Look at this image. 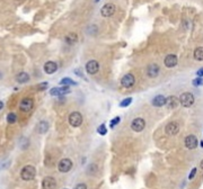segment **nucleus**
<instances>
[{"instance_id": "nucleus-14", "label": "nucleus", "mask_w": 203, "mask_h": 189, "mask_svg": "<svg viewBox=\"0 0 203 189\" xmlns=\"http://www.w3.org/2000/svg\"><path fill=\"white\" fill-rule=\"evenodd\" d=\"M177 62H178V59H177V56L175 54H168L165 58V60H164V64L167 68H174V67H176Z\"/></svg>"}, {"instance_id": "nucleus-5", "label": "nucleus", "mask_w": 203, "mask_h": 189, "mask_svg": "<svg viewBox=\"0 0 203 189\" xmlns=\"http://www.w3.org/2000/svg\"><path fill=\"white\" fill-rule=\"evenodd\" d=\"M115 10L116 8H115L114 3H105L100 9V14L103 17H111L115 14Z\"/></svg>"}, {"instance_id": "nucleus-11", "label": "nucleus", "mask_w": 203, "mask_h": 189, "mask_svg": "<svg viewBox=\"0 0 203 189\" xmlns=\"http://www.w3.org/2000/svg\"><path fill=\"white\" fill-rule=\"evenodd\" d=\"M165 131L168 135H171V136L176 135V134L178 133V131H180V125H178V123H176V122H171V123H168V124L166 125Z\"/></svg>"}, {"instance_id": "nucleus-29", "label": "nucleus", "mask_w": 203, "mask_h": 189, "mask_svg": "<svg viewBox=\"0 0 203 189\" xmlns=\"http://www.w3.org/2000/svg\"><path fill=\"white\" fill-rule=\"evenodd\" d=\"M47 86H49V82H42L40 86L37 87L38 90H45V89L47 88Z\"/></svg>"}, {"instance_id": "nucleus-24", "label": "nucleus", "mask_w": 203, "mask_h": 189, "mask_svg": "<svg viewBox=\"0 0 203 189\" xmlns=\"http://www.w3.org/2000/svg\"><path fill=\"white\" fill-rule=\"evenodd\" d=\"M16 121H17V115L15 113H9L7 115V122L9 124H14V123H16Z\"/></svg>"}, {"instance_id": "nucleus-7", "label": "nucleus", "mask_w": 203, "mask_h": 189, "mask_svg": "<svg viewBox=\"0 0 203 189\" xmlns=\"http://www.w3.org/2000/svg\"><path fill=\"white\" fill-rule=\"evenodd\" d=\"M71 168H72V161H71L70 159H67V158L60 160V162L58 163V169H59V171L63 172V173L69 172Z\"/></svg>"}, {"instance_id": "nucleus-22", "label": "nucleus", "mask_w": 203, "mask_h": 189, "mask_svg": "<svg viewBox=\"0 0 203 189\" xmlns=\"http://www.w3.org/2000/svg\"><path fill=\"white\" fill-rule=\"evenodd\" d=\"M194 59L196 61H203V46L196 47L194 51Z\"/></svg>"}, {"instance_id": "nucleus-21", "label": "nucleus", "mask_w": 203, "mask_h": 189, "mask_svg": "<svg viewBox=\"0 0 203 189\" xmlns=\"http://www.w3.org/2000/svg\"><path fill=\"white\" fill-rule=\"evenodd\" d=\"M65 42H67L68 44H75V43H77V41H78V36H77V34H75V33H69L67 36H65Z\"/></svg>"}, {"instance_id": "nucleus-6", "label": "nucleus", "mask_w": 203, "mask_h": 189, "mask_svg": "<svg viewBox=\"0 0 203 189\" xmlns=\"http://www.w3.org/2000/svg\"><path fill=\"white\" fill-rule=\"evenodd\" d=\"M134 83H135V78L133 77V74H131V73L125 74V76L121 79V85H122L123 88H127V89L132 88V87L134 86Z\"/></svg>"}, {"instance_id": "nucleus-2", "label": "nucleus", "mask_w": 203, "mask_h": 189, "mask_svg": "<svg viewBox=\"0 0 203 189\" xmlns=\"http://www.w3.org/2000/svg\"><path fill=\"white\" fill-rule=\"evenodd\" d=\"M68 121H69V124L72 127H79L83 124V115L79 112H74L69 115Z\"/></svg>"}, {"instance_id": "nucleus-26", "label": "nucleus", "mask_w": 203, "mask_h": 189, "mask_svg": "<svg viewBox=\"0 0 203 189\" xmlns=\"http://www.w3.org/2000/svg\"><path fill=\"white\" fill-rule=\"evenodd\" d=\"M97 132L98 134H100V135H106V133H107V130H106V126L104 124L99 125L97 128Z\"/></svg>"}, {"instance_id": "nucleus-3", "label": "nucleus", "mask_w": 203, "mask_h": 189, "mask_svg": "<svg viewBox=\"0 0 203 189\" xmlns=\"http://www.w3.org/2000/svg\"><path fill=\"white\" fill-rule=\"evenodd\" d=\"M183 107H191L194 104V96L191 92H183L178 98Z\"/></svg>"}, {"instance_id": "nucleus-10", "label": "nucleus", "mask_w": 203, "mask_h": 189, "mask_svg": "<svg viewBox=\"0 0 203 189\" xmlns=\"http://www.w3.org/2000/svg\"><path fill=\"white\" fill-rule=\"evenodd\" d=\"M98 70H99V64L96 60H90L88 62L86 63V71L88 74H95L97 73Z\"/></svg>"}, {"instance_id": "nucleus-34", "label": "nucleus", "mask_w": 203, "mask_h": 189, "mask_svg": "<svg viewBox=\"0 0 203 189\" xmlns=\"http://www.w3.org/2000/svg\"><path fill=\"white\" fill-rule=\"evenodd\" d=\"M3 107V103L2 101H0V110H1V108Z\"/></svg>"}, {"instance_id": "nucleus-19", "label": "nucleus", "mask_w": 203, "mask_h": 189, "mask_svg": "<svg viewBox=\"0 0 203 189\" xmlns=\"http://www.w3.org/2000/svg\"><path fill=\"white\" fill-rule=\"evenodd\" d=\"M16 81L18 83H26L30 81V74L26 73V72H19V73L16 76Z\"/></svg>"}, {"instance_id": "nucleus-8", "label": "nucleus", "mask_w": 203, "mask_h": 189, "mask_svg": "<svg viewBox=\"0 0 203 189\" xmlns=\"http://www.w3.org/2000/svg\"><path fill=\"white\" fill-rule=\"evenodd\" d=\"M144 127H146V122L141 117L134 118L132 121V123H131V128L134 132H141V131L144 130Z\"/></svg>"}, {"instance_id": "nucleus-16", "label": "nucleus", "mask_w": 203, "mask_h": 189, "mask_svg": "<svg viewBox=\"0 0 203 189\" xmlns=\"http://www.w3.org/2000/svg\"><path fill=\"white\" fill-rule=\"evenodd\" d=\"M178 103H180L178 98L175 97V96H169V97L166 98L165 105L167 106V108H169V109H174V108H176L177 107Z\"/></svg>"}, {"instance_id": "nucleus-23", "label": "nucleus", "mask_w": 203, "mask_h": 189, "mask_svg": "<svg viewBox=\"0 0 203 189\" xmlns=\"http://www.w3.org/2000/svg\"><path fill=\"white\" fill-rule=\"evenodd\" d=\"M60 85H61V86H76L77 82L74 81L72 79H70V78H63V79H61V81H60Z\"/></svg>"}, {"instance_id": "nucleus-35", "label": "nucleus", "mask_w": 203, "mask_h": 189, "mask_svg": "<svg viewBox=\"0 0 203 189\" xmlns=\"http://www.w3.org/2000/svg\"><path fill=\"white\" fill-rule=\"evenodd\" d=\"M65 189H68V188H65Z\"/></svg>"}, {"instance_id": "nucleus-17", "label": "nucleus", "mask_w": 203, "mask_h": 189, "mask_svg": "<svg viewBox=\"0 0 203 189\" xmlns=\"http://www.w3.org/2000/svg\"><path fill=\"white\" fill-rule=\"evenodd\" d=\"M56 70H58V64H56V62H53V61H47V62L44 64L45 73L52 74V73H54Z\"/></svg>"}, {"instance_id": "nucleus-18", "label": "nucleus", "mask_w": 203, "mask_h": 189, "mask_svg": "<svg viewBox=\"0 0 203 189\" xmlns=\"http://www.w3.org/2000/svg\"><path fill=\"white\" fill-rule=\"evenodd\" d=\"M165 103H166V98L164 97L162 94H158V96H156V97L152 99V101H151L152 106H155V107H162L164 105H165Z\"/></svg>"}, {"instance_id": "nucleus-4", "label": "nucleus", "mask_w": 203, "mask_h": 189, "mask_svg": "<svg viewBox=\"0 0 203 189\" xmlns=\"http://www.w3.org/2000/svg\"><path fill=\"white\" fill-rule=\"evenodd\" d=\"M33 107H34V100L30 97L22 99L21 104H19V108L24 113H30L33 109Z\"/></svg>"}, {"instance_id": "nucleus-20", "label": "nucleus", "mask_w": 203, "mask_h": 189, "mask_svg": "<svg viewBox=\"0 0 203 189\" xmlns=\"http://www.w3.org/2000/svg\"><path fill=\"white\" fill-rule=\"evenodd\" d=\"M49 130V123L46 121H41L37 124V132L40 134H45Z\"/></svg>"}, {"instance_id": "nucleus-1", "label": "nucleus", "mask_w": 203, "mask_h": 189, "mask_svg": "<svg viewBox=\"0 0 203 189\" xmlns=\"http://www.w3.org/2000/svg\"><path fill=\"white\" fill-rule=\"evenodd\" d=\"M35 174H36V170L35 168L33 167V165H25L23 169H22L21 171V177L23 180L25 181H30V180H33L34 178H35Z\"/></svg>"}, {"instance_id": "nucleus-28", "label": "nucleus", "mask_w": 203, "mask_h": 189, "mask_svg": "<svg viewBox=\"0 0 203 189\" xmlns=\"http://www.w3.org/2000/svg\"><path fill=\"white\" fill-rule=\"evenodd\" d=\"M202 85H203V79L201 77H199V78H196V79L193 80V86L199 87V86H202Z\"/></svg>"}, {"instance_id": "nucleus-31", "label": "nucleus", "mask_w": 203, "mask_h": 189, "mask_svg": "<svg viewBox=\"0 0 203 189\" xmlns=\"http://www.w3.org/2000/svg\"><path fill=\"white\" fill-rule=\"evenodd\" d=\"M75 189H87V186H86L85 183H78V185L75 187Z\"/></svg>"}, {"instance_id": "nucleus-27", "label": "nucleus", "mask_w": 203, "mask_h": 189, "mask_svg": "<svg viewBox=\"0 0 203 189\" xmlns=\"http://www.w3.org/2000/svg\"><path fill=\"white\" fill-rule=\"evenodd\" d=\"M120 122H121V118L118 117V116H116V117L113 118L112 121L109 122V126H111V128H113V127L116 126V124H118Z\"/></svg>"}, {"instance_id": "nucleus-30", "label": "nucleus", "mask_w": 203, "mask_h": 189, "mask_svg": "<svg viewBox=\"0 0 203 189\" xmlns=\"http://www.w3.org/2000/svg\"><path fill=\"white\" fill-rule=\"evenodd\" d=\"M195 173H196V168H193V169H192L191 173L188 174V179H190V180H192V179L195 177Z\"/></svg>"}, {"instance_id": "nucleus-33", "label": "nucleus", "mask_w": 203, "mask_h": 189, "mask_svg": "<svg viewBox=\"0 0 203 189\" xmlns=\"http://www.w3.org/2000/svg\"><path fill=\"white\" fill-rule=\"evenodd\" d=\"M200 168H201V170L203 171V160L201 161V163H200Z\"/></svg>"}, {"instance_id": "nucleus-9", "label": "nucleus", "mask_w": 203, "mask_h": 189, "mask_svg": "<svg viewBox=\"0 0 203 189\" xmlns=\"http://www.w3.org/2000/svg\"><path fill=\"white\" fill-rule=\"evenodd\" d=\"M71 90L69 86H62V87H54L50 90L51 96H63V94H70Z\"/></svg>"}, {"instance_id": "nucleus-15", "label": "nucleus", "mask_w": 203, "mask_h": 189, "mask_svg": "<svg viewBox=\"0 0 203 189\" xmlns=\"http://www.w3.org/2000/svg\"><path fill=\"white\" fill-rule=\"evenodd\" d=\"M199 142H197V139L195 137V135H188L186 136L185 139V146L190 150H194L197 146Z\"/></svg>"}, {"instance_id": "nucleus-32", "label": "nucleus", "mask_w": 203, "mask_h": 189, "mask_svg": "<svg viewBox=\"0 0 203 189\" xmlns=\"http://www.w3.org/2000/svg\"><path fill=\"white\" fill-rule=\"evenodd\" d=\"M196 74H197V77H201V78H202V77H203V68L199 69V70H197V72H196Z\"/></svg>"}, {"instance_id": "nucleus-13", "label": "nucleus", "mask_w": 203, "mask_h": 189, "mask_svg": "<svg viewBox=\"0 0 203 189\" xmlns=\"http://www.w3.org/2000/svg\"><path fill=\"white\" fill-rule=\"evenodd\" d=\"M160 72V68L157 63H152V64H149L147 68V76L149 78H156L157 76Z\"/></svg>"}, {"instance_id": "nucleus-25", "label": "nucleus", "mask_w": 203, "mask_h": 189, "mask_svg": "<svg viewBox=\"0 0 203 189\" xmlns=\"http://www.w3.org/2000/svg\"><path fill=\"white\" fill-rule=\"evenodd\" d=\"M131 103H132V98L131 97L125 98V99H123V100L120 103V107H128Z\"/></svg>"}, {"instance_id": "nucleus-12", "label": "nucleus", "mask_w": 203, "mask_h": 189, "mask_svg": "<svg viewBox=\"0 0 203 189\" xmlns=\"http://www.w3.org/2000/svg\"><path fill=\"white\" fill-rule=\"evenodd\" d=\"M42 188L43 189H56V181L53 177H45L42 180Z\"/></svg>"}]
</instances>
